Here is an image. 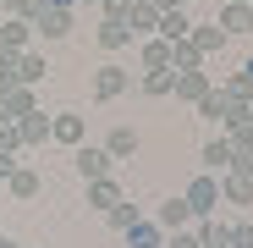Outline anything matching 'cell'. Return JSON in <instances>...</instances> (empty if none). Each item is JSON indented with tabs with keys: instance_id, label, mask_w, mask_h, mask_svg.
I'll list each match as a JSON object with an SVG mask.
<instances>
[{
	"instance_id": "6da1fadb",
	"label": "cell",
	"mask_w": 253,
	"mask_h": 248,
	"mask_svg": "<svg viewBox=\"0 0 253 248\" xmlns=\"http://www.w3.org/2000/svg\"><path fill=\"white\" fill-rule=\"evenodd\" d=\"M182 198H187L193 221H204V215H220V204H226V198H220V177H209V171H198V177L187 182V193H182Z\"/></svg>"
},
{
	"instance_id": "7a4b0ae2",
	"label": "cell",
	"mask_w": 253,
	"mask_h": 248,
	"mask_svg": "<svg viewBox=\"0 0 253 248\" xmlns=\"http://www.w3.org/2000/svg\"><path fill=\"white\" fill-rule=\"evenodd\" d=\"M72 165H77V177L83 182H99V177H110V154H105V144H77L72 149Z\"/></svg>"
},
{
	"instance_id": "3957f363",
	"label": "cell",
	"mask_w": 253,
	"mask_h": 248,
	"mask_svg": "<svg viewBox=\"0 0 253 248\" xmlns=\"http://www.w3.org/2000/svg\"><path fill=\"white\" fill-rule=\"evenodd\" d=\"M231 160H237V149H231L226 133H220V138H209V144L198 149V165H204L209 177H226V171H231Z\"/></svg>"
},
{
	"instance_id": "277c9868",
	"label": "cell",
	"mask_w": 253,
	"mask_h": 248,
	"mask_svg": "<svg viewBox=\"0 0 253 248\" xmlns=\"http://www.w3.org/2000/svg\"><path fill=\"white\" fill-rule=\"evenodd\" d=\"M126 89H132V77H126V66L105 61V66L94 72V99H121Z\"/></svg>"
},
{
	"instance_id": "5b68a950",
	"label": "cell",
	"mask_w": 253,
	"mask_h": 248,
	"mask_svg": "<svg viewBox=\"0 0 253 248\" xmlns=\"http://www.w3.org/2000/svg\"><path fill=\"white\" fill-rule=\"evenodd\" d=\"M209 89H215V77H209V72L198 66V72H176V89H171V94H176L182 105H198Z\"/></svg>"
},
{
	"instance_id": "8992f818",
	"label": "cell",
	"mask_w": 253,
	"mask_h": 248,
	"mask_svg": "<svg viewBox=\"0 0 253 248\" xmlns=\"http://www.w3.org/2000/svg\"><path fill=\"white\" fill-rule=\"evenodd\" d=\"M0 110H6V121H22V116H33V110H39V94H33V89H22V83H11V89L0 94Z\"/></svg>"
},
{
	"instance_id": "52a82bcc",
	"label": "cell",
	"mask_w": 253,
	"mask_h": 248,
	"mask_svg": "<svg viewBox=\"0 0 253 248\" xmlns=\"http://www.w3.org/2000/svg\"><path fill=\"white\" fill-rule=\"evenodd\" d=\"M154 221H160V232H187L193 226V210H187V198L176 193V198H165L160 210H154Z\"/></svg>"
},
{
	"instance_id": "ba28073f",
	"label": "cell",
	"mask_w": 253,
	"mask_h": 248,
	"mask_svg": "<svg viewBox=\"0 0 253 248\" xmlns=\"http://www.w3.org/2000/svg\"><path fill=\"white\" fill-rule=\"evenodd\" d=\"M83 133H88V127H83V116H77V110H61V116H50V138H55V144L77 149V144H83Z\"/></svg>"
},
{
	"instance_id": "9c48e42d",
	"label": "cell",
	"mask_w": 253,
	"mask_h": 248,
	"mask_svg": "<svg viewBox=\"0 0 253 248\" xmlns=\"http://www.w3.org/2000/svg\"><path fill=\"white\" fill-rule=\"evenodd\" d=\"M226 33H253V6L248 0H220V17H215Z\"/></svg>"
},
{
	"instance_id": "30bf717a",
	"label": "cell",
	"mask_w": 253,
	"mask_h": 248,
	"mask_svg": "<svg viewBox=\"0 0 253 248\" xmlns=\"http://www.w3.org/2000/svg\"><path fill=\"white\" fill-rule=\"evenodd\" d=\"M121 198H126V193H121V182H116V177H99V182H88V210H105V215H110Z\"/></svg>"
},
{
	"instance_id": "8fae6325",
	"label": "cell",
	"mask_w": 253,
	"mask_h": 248,
	"mask_svg": "<svg viewBox=\"0 0 253 248\" xmlns=\"http://www.w3.org/2000/svg\"><path fill=\"white\" fill-rule=\"evenodd\" d=\"M187 39L198 45V55H215V50H226V39H231V33H226L220 22H193V33H187Z\"/></svg>"
},
{
	"instance_id": "7c38bea8",
	"label": "cell",
	"mask_w": 253,
	"mask_h": 248,
	"mask_svg": "<svg viewBox=\"0 0 253 248\" xmlns=\"http://www.w3.org/2000/svg\"><path fill=\"white\" fill-rule=\"evenodd\" d=\"M28 39H33V22H22V17H6V22H0V50L22 55V50H28Z\"/></svg>"
},
{
	"instance_id": "4fadbf2b",
	"label": "cell",
	"mask_w": 253,
	"mask_h": 248,
	"mask_svg": "<svg viewBox=\"0 0 253 248\" xmlns=\"http://www.w3.org/2000/svg\"><path fill=\"white\" fill-rule=\"evenodd\" d=\"M44 72H50V61L39 55V50H22V55H17V83H22V89H39Z\"/></svg>"
},
{
	"instance_id": "5bb4252c",
	"label": "cell",
	"mask_w": 253,
	"mask_h": 248,
	"mask_svg": "<svg viewBox=\"0 0 253 248\" xmlns=\"http://www.w3.org/2000/svg\"><path fill=\"white\" fill-rule=\"evenodd\" d=\"M6 188H11V198H22V204H28V198H39V193H44V177H39L33 165H17Z\"/></svg>"
},
{
	"instance_id": "9a60e30c",
	"label": "cell",
	"mask_w": 253,
	"mask_h": 248,
	"mask_svg": "<svg viewBox=\"0 0 253 248\" xmlns=\"http://www.w3.org/2000/svg\"><path fill=\"white\" fill-rule=\"evenodd\" d=\"M138 89H143V94H154V99H165V94L176 89V72H171V66H143Z\"/></svg>"
},
{
	"instance_id": "2e32d148",
	"label": "cell",
	"mask_w": 253,
	"mask_h": 248,
	"mask_svg": "<svg viewBox=\"0 0 253 248\" xmlns=\"http://www.w3.org/2000/svg\"><path fill=\"white\" fill-rule=\"evenodd\" d=\"M143 66H171V72H176V45L160 39V33H149V39H143Z\"/></svg>"
},
{
	"instance_id": "e0dca14e",
	"label": "cell",
	"mask_w": 253,
	"mask_h": 248,
	"mask_svg": "<svg viewBox=\"0 0 253 248\" xmlns=\"http://www.w3.org/2000/svg\"><path fill=\"white\" fill-rule=\"evenodd\" d=\"M160 39H171V45H176V39H187L193 33V17H187V6H176V11H160V28H154Z\"/></svg>"
},
{
	"instance_id": "ac0fdd59",
	"label": "cell",
	"mask_w": 253,
	"mask_h": 248,
	"mask_svg": "<svg viewBox=\"0 0 253 248\" xmlns=\"http://www.w3.org/2000/svg\"><path fill=\"white\" fill-rule=\"evenodd\" d=\"M33 33H44V39H66V33H72V11L44 6V11H39V22H33Z\"/></svg>"
},
{
	"instance_id": "d6986e66",
	"label": "cell",
	"mask_w": 253,
	"mask_h": 248,
	"mask_svg": "<svg viewBox=\"0 0 253 248\" xmlns=\"http://www.w3.org/2000/svg\"><path fill=\"white\" fill-rule=\"evenodd\" d=\"M17 138H22V149H33V144H44V138H50V116H44V110H33V116H22V121H17Z\"/></svg>"
},
{
	"instance_id": "ffe728a7",
	"label": "cell",
	"mask_w": 253,
	"mask_h": 248,
	"mask_svg": "<svg viewBox=\"0 0 253 248\" xmlns=\"http://www.w3.org/2000/svg\"><path fill=\"white\" fill-rule=\"evenodd\" d=\"M220 198H226V204H253V177L226 171V177H220Z\"/></svg>"
},
{
	"instance_id": "44dd1931",
	"label": "cell",
	"mask_w": 253,
	"mask_h": 248,
	"mask_svg": "<svg viewBox=\"0 0 253 248\" xmlns=\"http://www.w3.org/2000/svg\"><path fill=\"white\" fill-rule=\"evenodd\" d=\"M105 154H110V160H132V154H138V133H132V127H110Z\"/></svg>"
},
{
	"instance_id": "7402d4cb",
	"label": "cell",
	"mask_w": 253,
	"mask_h": 248,
	"mask_svg": "<svg viewBox=\"0 0 253 248\" xmlns=\"http://www.w3.org/2000/svg\"><path fill=\"white\" fill-rule=\"evenodd\" d=\"M126 28H132V39H149V33L160 28V11L149 6V0H138V6H132V17H126Z\"/></svg>"
},
{
	"instance_id": "603a6c76",
	"label": "cell",
	"mask_w": 253,
	"mask_h": 248,
	"mask_svg": "<svg viewBox=\"0 0 253 248\" xmlns=\"http://www.w3.org/2000/svg\"><path fill=\"white\" fill-rule=\"evenodd\" d=\"M193 110H198V116L209 121V127H220V133H226V99H220V89H209V94H204V99H198Z\"/></svg>"
},
{
	"instance_id": "cb8c5ba5",
	"label": "cell",
	"mask_w": 253,
	"mask_h": 248,
	"mask_svg": "<svg viewBox=\"0 0 253 248\" xmlns=\"http://www.w3.org/2000/svg\"><path fill=\"white\" fill-rule=\"evenodd\" d=\"M94 39H99V45H105V50H126V45H132V28H126V22H110V17H105Z\"/></svg>"
},
{
	"instance_id": "d4e9b609",
	"label": "cell",
	"mask_w": 253,
	"mask_h": 248,
	"mask_svg": "<svg viewBox=\"0 0 253 248\" xmlns=\"http://www.w3.org/2000/svg\"><path fill=\"white\" fill-rule=\"evenodd\" d=\"M126 243L132 248H165V232H160V221H138L132 232H126Z\"/></svg>"
},
{
	"instance_id": "484cf974",
	"label": "cell",
	"mask_w": 253,
	"mask_h": 248,
	"mask_svg": "<svg viewBox=\"0 0 253 248\" xmlns=\"http://www.w3.org/2000/svg\"><path fill=\"white\" fill-rule=\"evenodd\" d=\"M138 221H143V210H138V204H132V198H121V204H116V210H110V226H116L121 237H126V232H132Z\"/></svg>"
},
{
	"instance_id": "4316f807",
	"label": "cell",
	"mask_w": 253,
	"mask_h": 248,
	"mask_svg": "<svg viewBox=\"0 0 253 248\" xmlns=\"http://www.w3.org/2000/svg\"><path fill=\"white\" fill-rule=\"evenodd\" d=\"M198 66H204L198 45H193V39H176V72H198Z\"/></svg>"
},
{
	"instance_id": "83f0119b",
	"label": "cell",
	"mask_w": 253,
	"mask_h": 248,
	"mask_svg": "<svg viewBox=\"0 0 253 248\" xmlns=\"http://www.w3.org/2000/svg\"><path fill=\"white\" fill-rule=\"evenodd\" d=\"M132 6H138V0H99V11H105L110 22H126V17H132Z\"/></svg>"
},
{
	"instance_id": "f1b7e54d",
	"label": "cell",
	"mask_w": 253,
	"mask_h": 248,
	"mask_svg": "<svg viewBox=\"0 0 253 248\" xmlns=\"http://www.w3.org/2000/svg\"><path fill=\"white\" fill-rule=\"evenodd\" d=\"M11 83H17V55H11V50H0V94H6Z\"/></svg>"
},
{
	"instance_id": "f546056e",
	"label": "cell",
	"mask_w": 253,
	"mask_h": 248,
	"mask_svg": "<svg viewBox=\"0 0 253 248\" xmlns=\"http://www.w3.org/2000/svg\"><path fill=\"white\" fill-rule=\"evenodd\" d=\"M165 248H204V243H198V232L187 226V232H165Z\"/></svg>"
},
{
	"instance_id": "4dcf8cb0",
	"label": "cell",
	"mask_w": 253,
	"mask_h": 248,
	"mask_svg": "<svg viewBox=\"0 0 253 248\" xmlns=\"http://www.w3.org/2000/svg\"><path fill=\"white\" fill-rule=\"evenodd\" d=\"M231 248H253V221H231Z\"/></svg>"
},
{
	"instance_id": "1f68e13d",
	"label": "cell",
	"mask_w": 253,
	"mask_h": 248,
	"mask_svg": "<svg viewBox=\"0 0 253 248\" xmlns=\"http://www.w3.org/2000/svg\"><path fill=\"white\" fill-rule=\"evenodd\" d=\"M11 171H17V154H6V149H0V182H11Z\"/></svg>"
},
{
	"instance_id": "d6a6232c",
	"label": "cell",
	"mask_w": 253,
	"mask_h": 248,
	"mask_svg": "<svg viewBox=\"0 0 253 248\" xmlns=\"http://www.w3.org/2000/svg\"><path fill=\"white\" fill-rule=\"evenodd\" d=\"M149 6H154V11H176V0H149Z\"/></svg>"
},
{
	"instance_id": "836d02e7",
	"label": "cell",
	"mask_w": 253,
	"mask_h": 248,
	"mask_svg": "<svg viewBox=\"0 0 253 248\" xmlns=\"http://www.w3.org/2000/svg\"><path fill=\"white\" fill-rule=\"evenodd\" d=\"M44 6H55V11H72V0H44Z\"/></svg>"
},
{
	"instance_id": "e575fe53",
	"label": "cell",
	"mask_w": 253,
	"mask_h": 248,
	"mask_svg": "<svg viewBox=\"0 0 253 248\" xmlns=\"http://www.w3.org/2000/svg\"><path fill=\"white\" fill-rule=\"evenodd\" d=\"M242 77H248V83H253V55H248V61H242Z\"/></svg>"
},
{
	"instance_id": "d590c367",
	"label": "cell",
	"mask_w": 253,
	"mask_h": 248,
	"mask_svg": "<svg viewBox=\"0 0 253 248\" xmlns=\"http://www.w3.org/2000/svg\"><path fill=\"white\" fill-rule=\"evenodd\" d=\"M204 248H231V243H204Z\"/></svg>"
},
{
	"instance_id": "8d00e7d4",
	"label": "cell",
	"mask_w": 253,
	"mask_h": 248,
	"mask_svg": "<svg viewBox=\"0 0 253 248\" xmlns=\"http://www.w3.org/2000/svg\"><path fill=\"white\" fill-rule=\"evenodd\" d=\"M83 6H99V0H83Z\"/></svg>"
},
{
	"instance_id": "74e56055",
	"label": "cell",
	"mask_w": 253,
	"mask_h": 248,
	"mask_svg": "<svg viewBox=\"0 0 253 248\" xmlns=\"http://www.w3.org/2000/svg\"><path fill=\"white\" fill-rule=\"evenodd\" d=\"M248 116H253V99H248Z\"/></svg>"
},
{
	"instance_id": "f35d334b",
	"label": "cell",
	"mask_w": 253,
	"mask_h": 248,
	"mask_svg": "<svg viewBox=\"0 0 253 248\" xmlns=\"http://www.w3.org/2000/svg\"><path fill=\"white\" fill-rule=\"evenodd\" d=\"M176 6H187V0H176Z\"/></svg>"
},
{
	"instance_id": "ab89813d",
	"label": "cell",
	"mask_w": 253,
	"mask_h": 248,
	"mask_svg": "<svg viewBox=\"0 0 253 248\" xmlns=\"http://www.w3.org/2000/svg\"><path fill=\"white\" fill-rule=\"evenodd\" d=\"M0 243H6V232H0Z\"/></svg>"
},
{
	"instance_id": "60d3db41",
	"label": "cell",
	"mask_w": 253,
	"mask_h": 248,
	"mask_svg": "<svg viewBox=\"0 0 253 248\" xmlns=\"http://www.w3.org/2000/svg\"><path fill=\"white\" fill-rule=\"evenodd\" d=\"M248 6H253V0H248Z\"/></svg>"
}]
</instances>
